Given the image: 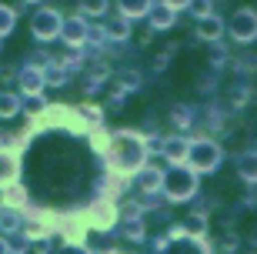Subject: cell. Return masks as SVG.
I'll use <instances>...</instances> for the list:
<instances>
[{
  "label": "cell",
  "instance_id": "obj_30",
  "mask_svg": "<svg viewBox=\"0 0 257 254\" xmlns=\"http://www.w3.org/2000/svg\"><path fill=\"white\" fill-rule=\"evenodd\" d=\"M27 4H40V0H27Z\"/></svg>",
  "mask_w": 257,
  "mask_h": 254
},
{
  "label": "cell",
  "instance_id": "obj_23",
  "mask_svg": "<svg viewBox=\"0 0 257 254\" xmlns=\"http://www.w3.org/2000/svg\"><path fill=\"white\" fill-rule=\"evenodd\" d=\"M124 231H127V237H131V241H141V237H144V224L137 221V217H127Z\"/></svg>",
  "mask_w": 257,
  "mask_h": 254
},
{
  "label": "cell",
  "instance_id": "obj_27",
  "mask_svg": "<svg viewBox=\"0 0 257 254\" xmlns=\"http://www.w3.org/2000/svg\"><path fill=\"white\" fill-rule=\"evenodd\" d=\"M60 254H90V251H87L84 244H77V241H74V244H67V247H64Z\"/></svg>",
  "mask_w": 257,
  "mask_h": 254
},
{
  "label": "cell",
  "instance_id": "obj_19",
  "mask_svg": "<svg viewBox=\"0 0 257 254\" xmlns=\"http://www.w3.org/2000/svg\"><path fill=\"white\" fill-rule=\"evenodd\" d=\"M20 111V101L14 94H0V117H14Z\"/></svg>",
  "mask_w": 257,
  "mask_h": 254
},
{
  "label": "cell",
  "instance_id": "obj_24",
  "mask_svg": "<svg viewBox=\"0 0 257 254\" xmlns=\"http://www.w3.org/2000/svg\"><path fill=\"white\" fill-rule=\"evenodd\" d=\"M184 231H187V234H194V237H197V234H204V231H207V224H204V217H191V221H187V224H184Z\"/></svg>",
  "mask_w": 257,
  "mask_h": 254
},
{
  "label": "cell",
  "instance_id": "obj_22",
  "mask_svg": "<svg viewBox=\"0 0 257 254\" xmlns=\"http://www.w3.org/2000/svg\"><path fill=\"white\" fill-rule=\"evenodd\" d=\"M27 247H30L27 234H17V231H14V237H7V251H27Z\"/></svg>",
  "mask_w": 257,
  "mask_h": 254
},
{
  "label": "cell",
  "instance_id": "obj_32",
  "mask_svg": "<svg viewBox=\"0 0 257 254\" xmlns=\"http://www.w3.org/2000/svg\"><path fill=\"white\" fill-rule=\"evenodd\" d=\"M107 254H114V251H107Z\"/></svg>",
  "mask_w": 257,
  "mask_h": 254
},
{
  "label": "cell",
  "instance_id": "obj_17",
  "mask_svg": "<svg viewBox=\"0 0 257 254\" xmlns=\"http://www.w3.org/2000/svg\"><path fill=\"white\" fill-rule=\"evenodd\" d=\"M107 37H110V40H127V37H131V24H127L124 17L110 20V24H107Z\"/></svg>",
  "mask_w": 257,
  "mask_h": 254
},
{
  "label": "cell",
  "instance_id": "obj_3",
  "mask_svg": "<svg viewBox=\"0 0 257 254\" xmlns=\"http://www.w3.org/2000/svg\"><path fill=\"white\" fill-rule=\"evenodd\" d=\"M184 160L191 164V171H200V174L217 171V164H220V147L214 141H194V144H187Z\"/></svg>",
  "mask_w": 257,
  "mask_h": 254
},
{
  "label": "cell",
  "instance_id": "obj_9",
  "mask_svg": "<svg viewBox=\"0 0 257 254\" xmlns=\"http://www.w3.org/2000/svg\"><path fill=\"white\" fill-rule=\"evenodd\" d=\"M17 171H20V160L14 151H0V188H7L17 181Z\"/></svg>",
  "mask_w": 257,
  "mask_h": 254
},
{
  "label": "cell",
  "instance_id": "obj_31",
  "mask_svg": "<svg viewBox=\"0 0 257 254\" xmlns=\"http://www.w3.org/2000/svg\"><path fill=\"white\" fill-rule=\"evenodd\" d=\"M0 214H4V204H0Z\"/></svg>",
  "mask_w": 257,
  "mask_h": 254
},
{
  "label": "cell",
  "instance_id": "obj_10",
  "mask_svg": "<svg viewBox=\"0 0 257 254\" xmlns=\"http://www.w3.org/2000/svg\"><path fill=\"white\" fill-rule=\"evenodd\" d=\"M197 37H204V40H220V37H224V20L214 17V14L200 17V24H197Z\"/></svg>",
  "mask_w": 257,
  "mask_h": 254
},
{
  "label": "cell",
  "instance_id": "obj_8",
  "mask_svg": "<svg viewBox=\"0 0 257 254\" xmlns=\"http://www.w3.org/2000/svg\"><path fill=\"white\" fill-rule=\"evenodd\" d=\"M60 34H64V40L70 44V47H80V44L87 40V24L80 17H70V20L60 24Z\"/></svg>",
  "mask_w": 257,
  "mask_h": 254
},
{
  "label": "cell",
  "instance_id": "obj_15",
  "mask_svg": "<svg viewBox=\"0 0 257 254\" xmlns=\"http://www.w3.org/2000/svg\"><path fill=\"white\" fill-rule=\"evenodd\" d=\"M161 181H164V171L161 167H144L141 171V188L147 191V194L161 191Z\"/></svg>",
  "mask_w": 257,
  "mask_h": 254
},
{
  "label": "cell",
  "instance_id": "obj_6",
  "mask_svg": "<svg viewBox=\"0 0 257 254\" xmlns=\"http://www.w3.org/2000/svg\"><path fill=\"white\" fill-rule=\"evenodd\" d=\"M230 37L240 40V44H250L257 37V14L250 7H240L234 17H230Z\"/></svg>",
  "mask_w": 257,
  "mask_h": 254
},
{
  "label": "cell",
  "instance_id": "obj_7",
  "mask_svg": "<svg viewBox=\"0 0 257 254\" xmlns=\"http://www.w3.org/2000/svg\"><path fill=\"white\" fill-rule=\"evenodd\" d=\"M144 17H151V27H154V30H167L174 20H177V10L167 7V4H151Z\"/></svg>",
  "mask_w": 257,
  "mask_h": 254
},
{
  "label": "cell",
  "instance_id": "obj_18",
  "mask_svg": "<svg viewBox=\"0 0 257 254\" xmlns=\"http://www.w3.org/2000/svg\"><path fill=\"white\" fill-rule=\"evenodd\" d=\"M14 24H17V14H14L10 7H4V4H0V37H7L10 30H14Z\"/></svg>",
  "mask_w": 257,
  "mask_h": 254
},
{
  "label": "cell",
  "instance_id": "obj_2",
  "mask_svg": "<svg viewBox=\"0 0 257 254\" xmlns=\"http://www.w3.org/2000/svg\"><path fill=\"white\" fill-rule=\"evenodd\" d=\"M161 191L167 194L171 201H187L197 194V171L184 167V164H174L161 181Z\"/></svg>",
  "mask_w": 257,
  "mask_h": 254
},
{
  "label": "cell",
  "instance_id": "obj_1",
  "mask_svg": "<svg viewBox=\"0 0 257 254\" xmlns=\"http://www.w3.org/2000/svg\"><path fill=\"white\" fill-rule=\"evenodd\" d=\"M107 157H110V164H114L117 174H120V178H127V174H134V171L144 167L147 144H144L141 134L124 131V134H117L114 141H110V147H107Z\"/></svg>",
  "mask_w": 257,
  "mask_h": 254
},
{
  "label": "cell",
  "instance_id": "obj_20",
  "mask_svg": "<svg viewBox=\"0 0 257 254\" xmlns=\"http://www.w3.org/2000/svg\"><path fill=\"white\" fill-rule=\"evenodd\" d=\"M80 10L90 14V17H100V14L107 10V0H80Z\"/></svg>",
  "mask_w": 257,
  "mask_h": 254
},
{
  "label": "cell",
  "instance_id": "obj_29",
  "mask_svg": "<svg viewBox=\"0 0 257 254\" xmlns=\"http://www.w3.org/2000/svg\"><path fill=\"white\" fill-rule=\"evenodd\" d=\"M0 254H10V251H7V241H4V237H0Z\"/></svg>",
  "mask_w": 257,
  "mask_h": 254
},
{
  "label": "cell",
  "instance_id": "obj_13",
  "mask_svg": "<svg viewBox=\"0 0 257 254\" xmlns=\"http://www.w3.org/2000/svg\"><path fill=\"white\" fill-rule=\"evenodd\" d=\"M90 217H94V224L97 227H110L117 221V211H114V204H107V201H100V204H94V211H90Z\"/></svg>",
  "mask_w": 257,
  "mask_h": 254
},
{
  "label": "cell",
  "instance_id": "obj_26",
  "mask_svg": "<svg viewBox=\"0 0 257 254\" xmlns=\"http://www.w3.org/2000/svg\"><path fill=\"white\" fill-rule=\"evenodd\" d=\"M80 114H84V117H90V121H94V127L100 124V117H104V114H100V107H90V104H84V107H80Z\"/></svg>",
  "mask_w": 257,
  "mask_h": 254
},
{
  "label": "cell",
  "instance_id": "obj_25",
  "mask_svg": "<svg viewBox=\"0 0 257 254\" xmlns=\"http://www.w3.org/2000/svg\"><path fill=\"white\" fill-rule=\"evenodd\" d=\"M120 87H124V91H134V87H141V77L134 74V70H127V74H120Z\"/></svg>",
  "mask_w": 257,
  "mask_h": 254
},
{
  "label": "cell",
  "instance_id": "obj_4",
  "mask_svg": "<svg viewBox=\"0 0 257 254\" xmlns=\"http://www.w3.org/2000/svg\"><path fill=\"white\" fill-rule=\"evenodd\" d=\"M60 14L57 10H50V7H44V10H37L34 17H30V30H34V37L37 40H54L60 34Z\"/></svg>",
  "mask_w": 257,
  "mask_h": 254
},
{
  "label": "cell",
  "instance_id": "obj_21",
  "mask_svg": "<svg viewBox=\"0 0 257 254\" xmlns=\"http://www.w3.org/2000/svg\"><path fill=\"white\" fill-rule=\"evenodd\" d=\"M187 7H191V14H194V17L200 20V17H207L210 10H214V4H210V0H191Z\"/></svg>",
  "mask_w": 257,
  "mask_h": 254
},
{
  "label": "cell",
  "instance_id": "obj_14",
  "mask_svg": "<svg viewBox=\"0 0 257 254\" xmlns=\"http://www.w3.org/2000/svg\"><path fill=\"white\" fill-rule=\"evenodd\" d=\"M237 174H240V181L244 184H254L257 181V154H240V160H237Z\"/></svg>",
  "mask_w": 257,
  "mask_h": 254
},
{
  "label": "cell",
  "instance_id": "obj_5",
  "mask_svg": "<svg viewBox=\"0 0 257 254\" xmlns=\"http://www.w3.org/2000/svg\"><path fill=\"white\" fill-rule=\"evenodd\" d=\"M161 254H207V244L197 241L194 234H187L184 227H171V241Z\"/></svg>",
  "mask_w": 257,
  "mask_h": 254
},
{
  "label": "cell",
  "instance_id": "obj_28",
  "mask_svg": "<svg viewBox=\"0 0 257 254\" xmlns=\"http://www.w3.org/2000/svg\"><path fill=\"white\" fill-rule=\"evenodd\" d=\"M164 4H167V7H174V10H184L191 0H164Z\"/></svg>",
  "mask_w": 257,
  "mask_h": 254
},
{
  "label": "cell",
  "instance_id": "obj_16",
  "mask_svg": "<svg viewBox=\"0 0 257 254\" xmlns=\"http://www.w3.org/2000/svg\"><path fill=\"white\" fill-rule=\"evenodd\" d=\"M117 7H120V17H144L151 0H117Z\"/></svg>",
  "mask_w": 257,
  "mask_h": 254
},
{
  "label": "cell",
  "instance_id": "obj_12",
  "mask_svg": "<svg viewBox=\"0 0 257 254\" xmlns=\"http://www.w3.org/2000/svg\"><path fill=\"white\" fill-rule=\"evenodd\" d=\"M20 87H24V94L37 97L40 91H44V70H37V67H27V70L20 74Z\"/></svg>",
  "mask_w": 257,
  "mask_h": 254
},
{
  "label": "cell",
  "instance_id": "obj_11",
  "mask_svg": "<svg viewBox=\"0 0 257 254\" xmlns=\"http://www.w3.org/2000/svg\"><path fill=\"white\" fill-rule=\"evenodd\" d=\"M187 144L191 141H184V137H167V141H161V154L171 160V164H181L184 154H187Z\"/></svg>",
  "mask_w": 257,
  "mask_h": 254
}]
</instances>
